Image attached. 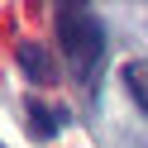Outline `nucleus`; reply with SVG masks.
<instances>
[{"label":"nucleus","mask_w":148,"mask_h":148,"mask_svg":"<svg viewBox=\"0 0 148 148\" xmlns=\"http://www.w3.org/2000/svg\"><path fill=\"white\" fill-rule=\"evenodd\" d=\"M58 38H62L67 62L77 67V77L81 81H96L100 62H105V29H100V19L86 14V10L58 14Z\"/></svg>","instance_id":"1"},{"label":"nucleus","mask_w":148,"mask_h":148,"mask_svg":"<svg viewBox=\"0 0 148 148\" xmlns=\"http://www.w3.org/2000/svg\"><path fill=\"white\" fill-rule=\"evenodd\" d=\"M14 62H19L24 81H34V86H58V81H62V72L53 67V53L43 48V43H34V38L14 43Z\"/></svg>","instance_id":"2"},{"label":"nucleus","mask_w":148,"mask_h":148,"mask_svg":"<svg viewBox=\"0 0 148 148\" xmlns=\"http://www.w3.org/2000/svg\"><path fill=\"white\" fill-rule=\"evenodd\" d=\"M124 91H129V100H134L138 110L148 115V62H124Z\"/></svg>","instance_id":"3"},{"label":"nucleus","mask_w":148,"mask_h":148,"mask_svg":"<svg viewBox=\"0 0 148 148\" xmlns=\"http://www.w3.org/2000/svg\"><path fill=\"white\" fill-rule=\"evenodd\" d=\"M62 119H67V115H53V110H43V105H34V110H29V124L38 129L43 138H53V134H58V129H62Z\"/></svg>","instance_id":"4"},{"label":"nucleus","mask_w":148,"mask_h":148,"mask_svg":"<svg viewBox=\"0 0 148 148\" xmlns=\"http://www.w3.org/2000/svg\"><path fill=\"white\" fill-rule=\"evenodd\" d=\"M72 10H86V0H58V14H72Z\"/></svg>","instance_id":"5"}]
</instances>
